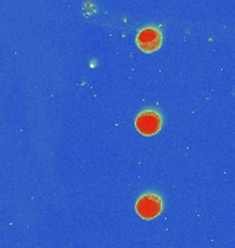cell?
<instances>
[{
    "label": "cell",
    "instance_id": "3",
    "mask_svg": "<svg viewBox=\"0 0 235 248\" xmlns=\"http://www.w3.org/2000/svg\"><path fill=\"white\" fill-rule=\"evenodd\" d=\"M136 128L140 134L143 135H154L160 131L161 128V117L157 112L153 110H146V112H142L138 117H136Z\"/></svg>",
    "mask_w": 235,
    "mask_h": 248
},
{
    "label": "cell",
    "instance_id": "2",
    "mask_svg": "<svg viewBox=\"0 0 235 248\" xmlns=\"http://www.w3.org/2000/svg\"><path fill=\"white\" fill-rule=\"evenodd\" d=\"M162 36L154 28H145L136 36V45L145 53H154L161 47Z\"/></svg>",
    "mask_w": 235,
    "mask_h": 248
},
{
    "label": "cell",
    "instance_id": "1",
    "mask_svg": "<svg viewBox=\"0 0 235 248\" xmlns=\"http://www.w3.org/2000/svg\"><path fill=\"white\" fill-rule=\"evenodd\" d=\"M162 210L161 199L156 195H145L136 202V213L143 219H153Z\"/></svg>",
    "mask_w": 235,
    "mask_h": 248
}]
</instances>
